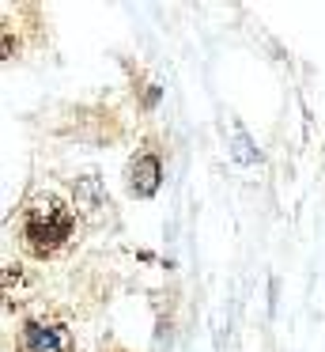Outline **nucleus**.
Here are the masks:
<instances>
[{"label":"nucleus","mask_w":325,"mask_h":352,"mask_svg":"<svg viewBox=\"0 0 325 352\" xmlns=\"http://www.w3.org/2000/svg\"><path fill=\"white\" fill-rule=\"evenodd\" d=\"M76 235V216L65 197L57 193H34L19 212V243L30 258H53Z\"/></svg>","instance_id":"1"},{"label":"nucleus","mask_w":325,"mask_h":352,"mask_svg":"<svg viewBox=\"0 0 325 352\" xmlns=\"http://www.w3.org/2000/svg\"><path fill=\"white\" fill-rule=\"evenodd\" d=\"M19 352H76L72 333L57 318H30L19 329Z\"/></svg>","instance_id":"2"},{"label":"nucleus","mask_w":325,"mask_h":352,"mask_svg":"<svg viewBox=\"0 0 325 352\" xmlns=\"http://www.w3.org/2000/svg\"><path fill=\"white\" fill-rule=\"evenodd\" d=\"M159 178H163V167H159L155 155L144 152L128 163V190H133L136 197H151V193L159 190Z\"/></svg>","instance_id":"3"}]
</instances>
